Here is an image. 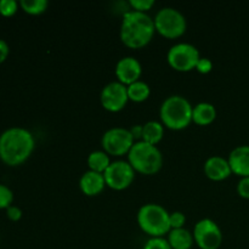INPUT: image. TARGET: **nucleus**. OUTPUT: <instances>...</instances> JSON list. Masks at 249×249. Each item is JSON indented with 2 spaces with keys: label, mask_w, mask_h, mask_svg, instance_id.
Wrapping results in <instances>:
<instances>
[{
  "label": "nucleus",
  "mask_w": 249,
  "mask_h": 249,
  "mask_svg": "<svg viewBox=\"0 0 249 249\" xmlns=\"http://www.w3.org/2000/svg\"><path fill=\"white\" fill-rule=\"evenodd\" d=\"M34 146L36 140L28 129L12 126L0 135V160L5 164L16 167L31 157Z\"/></svg>",
  "instance_id": "f257e3e1"
},
{
  "label": "nucleus",
  "mask_w": 249,
  "mask_h": 249,
  "mask_svg": "<svg viewBox=\"0 0 249 249\" xmlns=\"http://www.w3.org/2000/svg\"><path fill=\"white\" fill-rule=\"evenodd\" d=\"M155 32V19L147 12L129 10L123 15L119 36L128 48H143L152 40Z\"/></svg>",
  "instance_id": "f03ea898"
},
{
  "label": "nucleus",
  "mask_w": 249,
  "mask_h": 249,
  "mask_svg": "<svg viewBox=\"0 0 249 249\" xmlns=\"http://www.w3.org/2000/svg\"><path fill=\"white\" fill-rule=\"evenodd\" d=\"M194 106L181 95H170L160 105V116L162 124L172 130H181L192 122Z\"/></svg>",
  "instance_id": "7ed1b4c3"
},
{
  "label": "nucleus",
  "mask_w": 249,
  "mask_h": 249,
  "mask_svg": "<svg viewBox=\"0 0 249 249\" xmlns=\"http://www.w3.org/2000/svg\"><path fill=\"white\" fill-rule=\"evenodd\" d=\"M128 162L135 169V172L145 175H152L162 169L163 155L156 145L139 140L129 151Z\"/></svg>",
  "instance_id": "20e7f679"
},
{
  "label": "nucleus",
  "mask_w": 249,
  "mask_h": 249,
  "mask_svg": "<svg viewBox=\"0 0 249 249\" xmlns=\"http://www.w3.org/2000/svg\"><path fill=\"white\" fill-rule=\"evenodd\" d=\"M169 212L157 203H146L138 212V224L141 230L151 237H164L172 230Z\"/></svg>",
  "instance_id": "39448f33"
},
{
  "label": "nucleus",
  "mask_w": 249,
  "mask_h": 249,
  "mask_svg": "<svg viewBox=\"0 0 249 249\" xmlns=\"http://www.w3.org/2000/svg\"><path fill=\"white\" fill-rule=\"evenodd\" d=\"M153 19H155L156 32L165 38H179L186 32V17L180 10L175 7H162L158 10Z\"/></svg>",
  "instance_id": "423d86ee"
},
{
  "label": "nucleus",
  "mask_w": 249,
  "mask_h": 249,
  "mask_svg": "<svg viewBox=\"0 0 249 249\" xmlns=\"http://www.w3.org/2000/svg\"><path fill=\"white\" fill-rule=\"evenodd\" d=\"M198 49L190 43H177L168 50L167 60L170 67L179 72H189L196 70V66L201 58Z\"/></svg>",
  "instance_id": "0eeeda50"
},
{
  "label": "nucleus",
  "mask_w": 249,
  "mask_h": 249,
  "mask_svg": "<svg viewBox=\"0 0 249 249\" xmlns=\"http://www.w3.org/2000/svg\"><path fill=\"white\" fill-rule=\"evenodd\" d=\"M135 143L133 134L129 129L122 126H114L104 133L101 145L105 152L112 156H123L129 153L130 148Z\"/></svg>",
  "instance_id": "6e6552de"
},
{
  "label": "nucleus",
  "mask_w": 249,
  "mask_h": 249,
  "mask_svg": "<svg viewBox=\"0 0 249 249\" xmlns=\"http://www.w3.org/2000/svg\"><path fill=\"white\" fill-rule=\"evenodd\" d=\"M194 240L201 249H218L223 243V231L212 219H201L194 228Z\"/></svg>",
  "instance_id": "1a4fd4ad"
},
{
  "label": "nucleus",
  "mask_w": 249,
  "mask_h": 249,
  "mask_svg": "<svg viewBox=\"0 0 249 249\" xmlns=\"http://www.w3.org/2000/svg\"><path fill=\"white\" fill-rule=\"evenodd\" d=\"M135 169L128 160H114L111 162L104 173L106 185L111 189L121 191L133 184L135 179Z\"/></svg>",
  "instance_id": "9d476101"
},
{
  "label": "nucleus",
  "mask_w": 249,
  "mask_h": 249,
  "mask_svg": "<svg viewBox=\"0 0 249 249\" xmlns=\"http://www.w3.org/2000/svg\"><path fill=\"white\" fill-rule=\"evenodd\" d=\"M101 105L105 109L109 112H118L128 104V88L123 83L114 80L109 82L102 88L100 95Z\"/></svg>",
  "instance_id": "9b49d317"
},
{
  "label": "nucleus",
  "mask_w": 249,
  "mask_h": 249,
  "mask_svg": "<svg viewBox=\"0 0 249 249\" xmlns=\"http://www.w3.org/2000/svg\"><path fill=\"white\" fill-rule=\"evenodd\" d=\"M114 72L116 77L118 78V82L123 83L124 85H130L140 80L142 74V66L140 61L134 56H124L117 61Z\"/></svg>",
  "instance_id": "f8f14e48"
},
{
  "label": "nucleus",
  "mask_w": 249,
  "mask_h": 249,
  "mask_svg": "<svg viewBox=\"0 0 249 249\" xmlns=\"http://www.w3.org/2000/svg\"><path fill=\"white\" fill-rule=\"evenodd\" d=\"M203 170L204 174L214 181H221V180L228 179L232 173L229 160L221 157V156H212V157L207 158L203 165Z\"/></svg>",
  "instance_id": "ddd939ff"
},
{
  "label": "nucleus",
  "mask_w": 249,
  "mask_h": 249,
  "mask_svg": "<svg viewBox=\"0 0 249 249\" xmlns=\"http://www.w3.org/2000/svg\"><path fill=\"white\" fill-rule=\"evenodd\" d=\"M106 185L104 173L94 172V170H88L83 173L79 179V187L82 192L87 196H96L104 191Z\"/></svg>",
  "instance_id": "4468645a"
},
{
  "label": "nucleus",
  "mask_w": 249,
  "mask_h": 249,
  "mask_svg": "<svg viewBox=\"0 0 249 249\" xmlns=\"http://www.w3.org/2000/svg\"><path fill=\"white\" fill-rule=\"evenodd\" d=\"M228 160L232 173L241 178L249 177V145H241L233 148Z\"/></svg>",
  "instance_id": "2eb2a0df"
},
{
  "label": "nucleus",
  "mask_w": 249,
  "mask_h": 249,
  "mask_svg": "<svg viewBox=\"0 0 249 249\" xmlns=\"http://www.w3.org/2000/svg\"><path fill=\"white\" fill-rule=\"evenodd\" d=\"M216 118L215 106L211 102H199L194 106L192 111V122L198 125H208L213 123Z\"/></svg>",
  "instance_id": "dca6fc26"
},
{
  "label": "nucleus",
  "mask_w": 249,
  "mask_h": 249,
  "mask_svg": "<svg viewBox=\"0 0 249 249\" xmlns=\"http://www.w3.org/2000/svg\"><path fill=\"white\" fill-rule=\"evenodd\" d=\"M167 240L173 249H191L195 242L194 233L185 228L172 229Z\"/></svg>",
  "instance_id": "f3484780"
},
{
  "label": "nucleus",
  "mask_w": 249,
  "mask_h": 249,
  "mask_svg": "<svg viewBox=\"0 0 249 249\" xmlns=\"http://www.w3.org/2000/svg\"><path fill=\"white\" fill-rule=\"evenodd\" d=\"M164 136V125L162 122L148 121L142 125V139L141 140L151 145H157Z\"/></svg>",
  "instance_id": "a211bd4d"
},
{
  "label": "nucleus",
  "mask_w": 249,
  "mask_h": 249,
  "mask_svg": "<svg viewBox=\"0 0 249 249\" xmlns=\"http://www.w3.org/2000/svg\"><path fill=\"white\" fill-rule=\"evenodd\" d=\"M87 162L90 170H94V172L99 173H105V170L111 164L108 153L105 152L104 150H96L90 152L89 156H88Z\"/></svg>",
  "instance_id": "6ab92c4d"
},
{
  "label": "nucleus",
  "mask_w": 249,
  "mask_h": 249,
  "mask_svg": "<svg viewBox=\"0 0 249 249\" xmlns=\"http://www.w3.org/2000/svg\"><path fill=\"white\" fill-rule=\"evenodd\" d=\"M128 88V96L129 100L135 102H142L148 99L151 94V88L143 80H138L130 85H126Z\"/></svg>",
  "instance_id": "aec40b11"
},
{
  "label": "nucleus",
  "mask_w": 249,
  "mask_h": 249,
  "mask_svg": "<svg viewBox=\"0 0 249 249\" xmlns=\"http://www.w3.org/2000/svg\"><path fill=\"white\" fill-rule=\"evenodd\" d=\"M19 6L29 15H40L46 11L49 1L48 0H21Z\"/></svg>",
  "instance_id": "412c9836"
},
{
  "label": "nucleus",
  "mask_w": 249,
  "mask_h": 249,
  "mask_svg": "<svg viewBox=\"0 0 249 249\" xmlns=\"http://www.w3.org/2000/svg\"><path fill=\"white\" fill-rule=\"evenodd\" d=\"M14 202V192L9 186L0 184V209H7Z\"/></svg>",
  "instance_id": "4be33fe9"
},
{
  "label": "nucleus",
  "mask_w": 249,
  "mask_h": 249,
  "mask_svg": "<svg viewBox=\"0 0 249 249\" xmlns=\"http://www.w3.org/2000/svg\"><path fill=\"white\" fill-rule=\"evenodd\" d=\"M19 2L16 0H0V15L5 17L14 16L17 12Z\"/></svg>",
  "instance_id": "5701e85b"
},
{
  "label": "nucleus",
  "mask_w": 249,
  "mask_h": 249,
  "mask_svg": "<svg viewBox=\"0 0 249 249\" xmlns=\"http://www.w3.org/2000/svg\"><path fill=\"white\" fill-rule=\"evenodd\" d=\"M143 249H173L164 237H151L143 246Z\"/></svg>",
  "instance_id": "b1692460"
},
{
  "label": "nucleus",
  "mask_w": 249,
  "mask_h": 249,
  "mask_svg": "<svg viewBox=\"0 0 249 249\" xmlns=\"http://www.w3.org/2000/svg\"><path fill=\"white\" fill-rule=\"evenodd\" d=\"M169 223L172 229H182L186 223V216L182 212H173L169 214Z\"/></svg>",
  "instance_id": "393cba45"
},
{
  "label": "nucleus",
  "mask_w": 249,
  "mask_h": 249,
  "mask_svg": "<svg viewBox=\"0 0 249 249\" xmlns=\"http://www.w3.org/2000/svg\"><path fill=\"white\" fill-rule=\"evenodd\" d=\"M153 5H155V0H130V6L136 11L147 12Z\"/></svg>",
  "instance_id": "a878e982"
},
{
  "label": "nucleus",
  "mask_w": 249,
  "mask_h": 249,
  "mask_svg": "<svg viewBox=\"0 0 249 249\" xmlns=\"http://www.w3.org/2000/svg\"><path fill=\"white\" fill-rule=\"evenodd\" d=\"M237 192L241 197L249 199V177L241 178L237 184Z\"/></svg>",
  "instance_id": "bb28decb"
},
{
  "label": "nucleus",
  "mask_w": 249,
  "mask_h": 249,
  "mask_svg": "<svg viewBox=\"0 0 249 249\" xmlns=\"http://www.w3.org/2000/svg\"><path fill=\"white\" fill-rule=\"evenodd\" d=\"M196 70L198 71L199 73L207 74V73H209L213 70V62H212L208 57H201L199 58L198 63H197Z\"/></svg>",
  "instance_id": "cd10ccee"
},
{
  "label": "nucleus",
  "mask_w": 249,
  "mask_h": 249,
  "mask_svg": "<svg viewBox=\"0 0 249 249\" xmlns=\"http://www.w3.org/2000/svg\"><path fill=\"white\" fill-rule=\"evenodd\" d=\"M22 214H23L22 209L19 207L14 206V204L6 209V215L11 221H18L22 218Z\"/></svg>",
  "instance_id": "c85d7f7f"
},
{
  "label": "nucleus",
  "mask_w": 249,
  "mask_h": 249,
  "mask_svg": "<svg viewBox=\"0 0 249 249\" xmlns=\"http://www.w3.org/2000/svg\"><path fill=\"white\" fill-rule=\"evenodd\" d=\"M10 53V46L4 39H0V63L4 62Z\"/></svg>",
  "instance_id": "c756f323"
},
{
  "label": "nucleus",
  "mask_w": 249,
  "mask_h": 249,
  "mask_svg": "<svg viewBox=\"0 0 249 249\" xmlns=\"http://www.w3.org/2000/svg\"><path fill=\"white\" fill-rule=\"evenodd\" d=\"M130 130V133L133 134L134 139L135 140H138V139H142V125H133V128L129 129Z\"/></svg>",
  "instance_id": "7c9ffc66"
}]
</instances>
